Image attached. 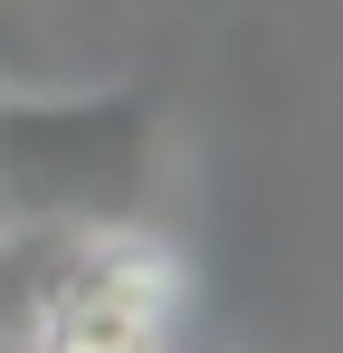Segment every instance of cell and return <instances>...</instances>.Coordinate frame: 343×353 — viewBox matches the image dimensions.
<instances>
[{"label": "cell", "mask_w": 343, "mask_h": 353, "mask_svg": "<svg viewBox=\"0 0 343 353\" xmlns=\"http://www.w3.org/2000/svg\"><path fill=\"white\" fill-rule=\"evenodd\" d=\"M163 124L143 86H10L0 96V230L67 239L153 220Z\"/></svg>", "instance_id": "1"}, {"label": "cell", "mask_w": 343, "mask_h": 353, "mask_svg": "<svg viewBox=\"0 0 343 353\" xmlns=\"http://www.w3.org/2000/svg\"><path fill=\"white\" fill-rule=\"evenodd\" d=\"M191 315V268L153 220L48 239L19 296V353H172Z\"/></svg>", "instance_id": "2"}, {"label": "cell", "mask_w": 343, "mask_h": 353, "mask_svg": "<svg viewBox=\"0 0 343 353\" xmlns=\"http://www.w3.org/2000/svg\"><path fill=\"white\" fill-rule=\"evenodd\" d=\"M10 86H57L39 0H0V96H10Z\"/></svg>", "instance_id": "3"}, {"label": "cell", "mask_w": 343, "mask_h": 353, "mask_svg": "<svg viewBox=\"0 0 343 353\" xmlns=\"http://www.w3.org/2000/svg\"><path fill=\"white\" fill-rule=\"evenodd\" d=\"M172 353H210V344H191V334H181V344H172Z\"/></svg>", "instance_id": "4"}]
</instances>
